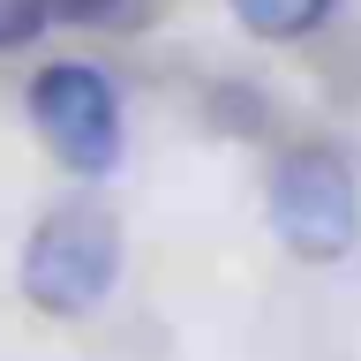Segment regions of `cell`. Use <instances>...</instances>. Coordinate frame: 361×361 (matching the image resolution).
<instances>
[{"mask_svg":"<svg viewBox=\"0 0 361 361\" xmlns=\"http://www.w3.org/2000/svg\"><path fill=\"white\" fill-rule=\"evenodd\" d=\"M121 279V219H113L106 203H53L38 226H30V241H23V301L38 316H90L98 301L113 293Z\"/></svg>","mask_w":361,"mask_h":361,"instance_id":"1","label":"cell"},{"mask_svg":"<svg viewBox=\"0 0 361 361\" xmlns=\"http://www.w3.org/2000/svg\"><path fill=\"white\" fill-rule=\"evenodd\" d=\"M264 211L293 264H346L361 241V180L331 143H293L271 166Z\"/></svg>","mask_w":361,"mask_h":361,"instance_id":"2","label":"cell"},{"mask_svg":"<svg viewBox=\"0 0 361 361\" xmlns=\"http://www.w3.org/2000/svg\"><path fill=\"white\" fill-rule=\"evenodd\" d=\"M30 128H38V143L61 158L75 180L113 173V166H121V143H128L121 98H113V83L90 61H53V68L30 75Z\"/></svg>","mask_w":361,"mask_h":361,"instance_id":"3","label":"cell"},{"mask_svg":"<svg viewBox=\"0 0 361 361\" xmlns=\"http://www.w3.org/2000/svg\"><path fill=\"white\" fill-rule=\"evenodd\" d=\"M331 8H338V0H233V23H241L248 38L293 45V38H309V30H324Z\"/></svg>","mask_w":361,"mask_h":361,"instance_id":"4","label":"cell"},{"mask_svg":"<svg viewBox=\"0 0 361 361\" xmlns=\"http://www.w3.org/2000/svg\"><path fill=\"white\" fill-rule=\"evenodd\" d=\"M45 23H53V8H45V0H0V53L30 45Z\"/></svg>","mask_w":361,"mask_h":361,"instance_id":"5","label":"cell"},{"mask_svg":"<svg viewBox=\"0 0 361 361\" xmlns=\"http://www.w3.org/2000/svg\"><path fill=\"white\" fill-rule=\"evenodd\" d=\"M53 16H68V23H121L128 16V0H45Z\"/></svg>","mask_w":361,"mask_h":361,"instance_id":"6","label":"cell"}]
</instances>
